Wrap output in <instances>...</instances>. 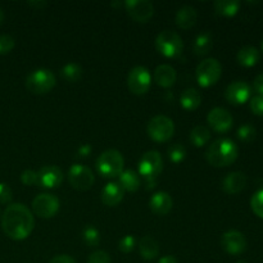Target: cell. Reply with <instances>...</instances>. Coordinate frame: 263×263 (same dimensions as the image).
<instances>
[{"label": "cell", "instance_id": "cell-1", "mask_svg": "<svg viewBox=\"0 0 263 263\" xmlns=\"http://www.w3.org/2000/svg\"><path fill=\"white\" fill-rule=\"evenodd\" d=\"M35 218L32 212L22 203H13L5 208L2 216V229L8 238L23 240L32 233Z\"/></svg>", "mask_w": 263, "mask_h": 263}, {"label": "cell", "instance_id": "cell-2", "mask_svg": "<svg viewBox=\"0 0 263 263\" xmlns=\"http://www.w3.org/2000/svg\"><path fill=\"white\" fill-rule=\"evenodd\" d=\"M239 156L236 144L230 139H217L207 149L205 158L213 167H226L233 164Z\"/></svg>", "mask_w": 263, "mask_h": 263}, {"label": "cell", "instance_id": "cell-3", "mask_svg": "<svg viewBox=\"0 0 263 263\" xmlns=\"http://www.w3.org/2000/svg\"><path fill=\"white\" fill-rule=\"evenodd\" d=\"M123 159L121 152L117 149H108L103 152L97 159V170L103 177H117L123 172Z\"/></svg>", "mask_w": 263, "mask_h": 263}, {"label": "cell", "instance_id": "cell-4", "mask_svg": "<svg viewBox=\"0 0 263 263\" xmlns=\"http://www.w3.org/2000/svg\"><path fill=\"white\" fill-rule=\"evenodd\" d=\"M163 170V159L159 152L149 151L141 157L139 162V172L145 177L149 187L156 186V179Z\"/></svg>", "mask_w": 263, "mask_h": 263}, {"label": "cell", "instance_id": "cell-5", "mask_svg": "<svg viewBox=\"0 0 263 263\" xmlns=\"http://www.w3.org/2000/svg\"><path fill=\"white\" fill-rule=\"evenodd\" d=\"M55 82L57 79L50 69H35L26 79V89L32 94H46L53 90Z\"/></svg>", "mask_w": 263, "mask_h": 263}, {"label": "cell", "instance_id": "cell-6", "mask_svg": "<svg viewBox=\"0 0 263 263\" xmlns=\"http://www.w3.org/2000/svg\"><path fill=\"white\" fill-rule=\"evenodd\" d=\"M222 73L221 63L215 58H207L198 64L195 69L198 84L202 87H210L217 84Z\"/></svg>", "mask_w": 263, "mask_h": 263}, {"label": "cell", "instance_id": "cell-7", "mask_svg": "<svg viewBox=\"0 0 263 263\" xmlns=\"http://www.w3.org/2000/svg\"><path fill=\"white\" fill-rule=\"evenodd\" d=\"M156 49L167 58H176L182 53V39L174 31H162L156 39Z\"/></svg>", "mask_w": 263, "mask_h": 263}, {"label": "cell", "instance_id": "cell-8", "mask_svg": "<svg viewBox=\"0 0 263 263\" xmlns=\"http://www.w3.org/2000/svg\"><path fill=\"white\" fill-rule=\"evenodd\" d=\"M148 135L157 143L168 141L175 134V123L167 116H156L148 123Z\"/></svg>", "mask_w": 263, "mask_h": 263}, {"label": "cell", "instance_id": "cell-9", "mask_svg": "<svg viewBox=\"0 0 263 263\" xmlns=\"http://www.w3.org/2000/svg\"><path fill=\"white\" fill-rule=\"evenodd\" d=\"M68 181L72 187L80 192L91 189L95 182L94 174L91 170L82 164H72L68 170Z\"/></svg>", "mask_w": 263, "mask_h": 263}, {"label": "cell", "instance_id": "cell-10", "mask_svg": "<svg viewBox=\"0 0 263 263\" xmlns=\"http://www.w3.org/2000/svg\"><path fill=\"white\" fill-rule=\"evenodd\" d=\"M152 84L151 72L143 66L134 67L127 76V86L133 94L143 95L149 90Z\"/></svg>", "mask_w": 263, "mask_h": 263}, {"label": "cell", "instance_id": "cell-11", "mask_svg": "<svg viewBox=\"0 0 263 263\" xmlns=\"http://www.w3.org/2000/svg\"><path fill=\"white\" fill-rule=\"evenodd\" d=\"M61 207V202L58 198L53 194L37 195L32 200V211L36 216L40 218H51L57 215Z\"/></svg>", "mask_w": 263, "mask_h": 263}, {"label": "cell", "instance_id": "cell-12", "mask_svg": "<svg viewBox=\"0 0 263 263\" xmlns=\"http://www.w3.org/2000/svg\"><path fill=\"white\" fill-rule=\"evenodd\" d=\"M125 7L128 15L136 22H148L154 14L153 4L148 0H127Z\"/></svg>", "mask_w": 263, "mask_h": 263}, {"label": "cell", "instance_id": "cell-13", "mask_svg": "<svg viewBox=\"0 0 263 263\" xmlns=\"http://www.w3.org/2000/svg\"><path fill=\"white\" fill-rule=\"evenodd\" d=\"M207 121L211 127L217 133H226L233 127V116L225 108H213L207 116Z\"/></svg>", "mask_w": 263, "mask_h": 263}, {"label": "cell", "instance_id": "cell-14", "mask_svg": "<svg viewBox=\"0 0 263 263\" xmlns=\"http://www.w3.org/2000/svg\"><path fill=\"white\" fill-rule=\"evenodd\" d=\"M221 244H222V248L229 254H233V256L241 254L247 249L246 236L240 231L236 230H230L223 234L222 239H221Z\"/></svg>", "mask_w": 263, "mask_h": 263}, {"label": "cell", "instance_id": "cell-15", "mask_svg": "<svg viewBox=\"0 0 263 263\" xmlns=\"http://www.w3.org/2000/svg\"><path fill=\"white\" fill-rule=\"evenodd\" d=\"M63 182V172L57 166H44L37 171V184L46 189L61 186Z\"/></svg>", "mask_w": 263, "mask_h": 263}, {"label": "cell", "instance_id": "cell-16", "mask_svg": "<svg viewBox=\"0 0 263 263\" xmlns=\"http://www.w3.org/2000/svg\"><path fill=\"white\" fill-rule=\"evenodd\" d=\"M251 97V86L246 81H234L228 86L225 98L234 105L244 104Z\"/></svg>", "mask_w": 263, "mask_h": 263}, {"label": "cell", "instance_id": "cell-17", "mask_svg": "<svg viewBox=\"0 0 263 263\" xmlns=\"http://www.w3.org/2000/svg\"><path fill=\"white\" fill-rule=\"evenodd\" d=\"M149 207H151L152 212L156 213L157 216H166L174 207V200L168 193L158 192L152 195L151 200H149Z\"/></svg>", "mask_w": 263, "mask_h": 263}, {"label": "cell", "instance_id": "cell-18", "mask_svg": "<svg viewBox=\"0 0 263 263\" xmlns=\"http://www.w3.org/2000/svg\"><path fill=\"white\" fill-rule=\"evenodd\" d=\"M123 195H125V192L118 182H109L103 187L100 199H102L103 204L108 205V207H115L123 199Z\"/></svg>", "mask_w": 263, "mask_h": 263}, {"label": "cell", "instance_id": "cell-19", "mask_svg": "<svg viewBox=\"0 0 263 263\" xmlns=\"http://www.w3.org/2000/svg\"><path fill=\"white\" fill-rule=\"evenodd\" d=\"M247 185V176L243 172H231L223 179L222 189L228 194H239Z\"/></svg>", "mask_w": 263, "mask_h": 263}, {"label": "cell", "instance_id": "cell-20", "mask_svg": "<svg viewBox=\"0 0 263 263\" xmlns=\"http://www.w3.org/2000/svg\"><path fill=\"white\" fill-rule=\"evenodd\" d=\"M197 9L192 5H184V7L180 8L176 13V17H175L177 27L182 28V30H190L197 23Z\"/></svg>", "mask_w": 263, "mask_h": 263}, {"label": "cell", "instance_id": "cell-21", "mask_svg": "<svg viewBox=\"0 0 263 263\" xmlns=\"http://www.w3.org/2000/svg\"><path fill=\"white\" fill-rule=\"evenodd\" d=\"M154 81L158 86L168 89L176 82V71L168 64H161L154 71Z\"/></svg>", "mask_w": 263, "mask_h": 263}, {"label": "cell", "instance_id": "cell-22", "mask_svg": "<svg viewBox=\"0 0 263 263\" xmlns=\"http://www.w3.org/2000/svg\"><path fill=\"white\" fill-rule=\"evenodd\" d=\"M139 253L146 261L157 258L159 254V246L156 239L151 235H145L139 241Z\"/></svg>", "mask_w": 263, "mask_h": 263}, {"label": "cell", "instance_id": "cell-23", "mask_svg": "<svg viewBox=\"0 0 263 263\" xmlns=\"http://www.w3.org/2000/svg\"><path fill=\"white\" fill-rule=\"evenodd\" d=\"M238 63L243 67H253L259 61V51L254 46H244L238 51Z\"/></svg>", "mask_w": 263, "mask_h": 263}, {"label": "cell", "instance_id": "cell-24", "mask_svg": "<svg viewBox=\"0 0 263 263\" xmlns=\"http://www.w3.org/2000/svg\"><path fill=\"white\" fill-rule=\"evenodd\" d=\"M118 184L123 189V192L135 193L140 187V177L133 170H126L120 175Z\"/></svg>", "mask_w": 263, "mask_h": 263}, {"label": "cell", "instance_id": "cell-25", "mask_svg": "<svg viewBox=\"0 0 263 263\" xmlns=\"http://www.w3.org/2000/svg\"><path fill=\"white\" fill-rule=\"evenodd\" d=\"M213 8L215 12L222 17H233L239 12L240 3L238 0H216Z\"/></svg>", "mask_w": 263, "mask_h": 263}, {"label": "cell", "instance_id": "cell-26", "mask_svg": "<svg viewBox=\"0 0 263 263\" xmlns=\"http://www.w3.org/2000/svg\"><path fill=\"white\" fill-rule=\"evenodd\" d=\"M200 103H202V97H200L199 91L193 87L185 90L180 98V104L186 110H195L199 107Z\"/></svg>", "mask_w": 263, "mask_h": 263}, {"label": "cell", "instance_id": "cell-27", "mask_svg": "<svg viewBox=\"0 0 263 263\" xmlns=\"http://www.w3.org/2000/svg\"><path fill=\"white\" fill-rule=\"evenodd\" d=\"M213 46V39L211 36L210 32L200 33L197 36L194 44H193V51H194L195 55H205L211 51Z\"/></svg>", "mask_w": 263, "mask_h": 263}, {"label": "cell", "instance_id": "cell-28", "mask_svg": "<svg viewBox=\"0 0 263 263\" xmlns=\"http://www.w3.org/2000/svg\"><path fill=\"white\" fill-rule=\"evenodd\" d=\"M211 139V133L205 126L198 125L190 133V141L194 144L195 146L200 148V146L205 145V144L210 141Z\"/></svg>", "mask_w": 263, "mask_h": 263}, {"label": "cell", "instance_id": "cell-29", "mask_svg": "<svg viewBox=\"0 0 263 263\" xmlns=\"http://www.w3.org/2000/svg\"><path fill=\"white\" fill-rule=\"evenodd\" d=\"M61 76L67 82H76L81 79L82 76V67L77 63H67L61 69Z\"/></svg>", "mask_w": 263, "mask_h": 263}, {"label": "cell", "instance_id": "cell-30", "mask_svg": "<svg viewBox=\"0 0 263 263\" xmlns=\"http://www.w3.org/2000/svg\"><path fill=\"white\" fill-rule=\"evenodd\" d=\"M82 240L85 244L90 247H97L100 243V233L97 228H94L92 225L85 226L84 230L81 233Z\"/></svg>", "mask_w": 263, "mask_h": 263}, {"label": "cell", "instance_id": "cell-31", "mask_svg": "<svg viewBox=\"0 0 263 263\" xmlns=\"http://www.w3.org/2000/svg\"><path fill=\"white\" fill-rule=\"evenodd\" d=\"M167 154H168L170 161H171L172 163L177 164L185 159V157H186V149H185V146L181 145V144H174V145H171L168 148Z\"/></svg>", "mask_w": 263, "mask_h": 263}, {"label": "cell", "instance_id": "cell-32", "mask_svg": "<svg viewBox=\"0 0 263 263\" xmlns=\"http://www.w3.org/2000/svg\"><path fill=\"white\" fill-rule=\"evenodd\" d=\"M256 136L257 130L254 128V126L249 125V123L240 126V127L238 128V138L240 139L241 141H244V143H251V141H253L254 139H256Z\"/></svg>", "mask_w": 263, "mask_h": 263}, {"label": "cell", "instance_id": "cell-33", "mask_svg": "<svg viewBox=\"0 0 263 263\" xmlns=\"http://www.w3.org/2000/svg\"><path fill=\"white\" fill-rule=\"evenodd\" d=\"M251 207L259 218H263V189L254 193L251 200Z\"/></svg>", "mask_w": 263, "mask_h": 263}, {"label": "cell", "instance_id": "cell-34", "mask_svg": "<svg viewBox=\"0 0 263 263\" xmlns=\"http://www.w3.org/2000/svg\"><path fill=\"white\" fill-rule=\"evenodd\" d=\"M15 45L14 39L10 35H0V55L10 53Z\"/></svg>", "mask_w": 263, "mask_h": 263}, {"label": "cell", "instance_id": "cell-35", "mask_svg": "<svg viewBox=\"0 0 263 263\" xmlns=\"http://www.w3.org/2000/svg\"><path fill=\"white\" fill-rule=\"evenodd\" d=\"M87 263H112V259L107 252L95 251L89 256Z\"/></svg>", "mask_w": 263, "mask_h": 263}, {"label": "cell", "instance_id": "cell-36", "mask_svg": "<svg viewBox=\"0 0 263 263\" xmlns=\"http://www.w3.org/2000/svg\"><path fill=\"white\" fill-rule=\"evenodd\" d=\"M135 246H136V241L133 235L123 236V238L120 240V244H118L120 251L123 252V253H130V252H133L134 248H135Z\"/></svg>", "mask_w": 263, "mask_h": 263}, {"label": "cell", "instance_id": "cell-37", "mask_svg": "<svg viewBox=\"0 0 263 263\" xmlns=\"http://www.w3.org/2000/svg\"><path fill=\"white\" fill-rule=\"evenodd\" d=\"M21 181L27 185V186L36 185L37 184V172L33 171V170H25L21 174Z\"/></svg>", "mask_w": 263, "mask_h": 263}, {"label": "cell", "instance_id": "cell-38", "mask_svg": "<svg viewBox=\"0 0 263 263\" xmlns=\"http://www.w3.org/2000/svg\"><path fill=\"white\" fill-rule=\"evenodd\" d=\"M13 199V192L10 186L5 182H0V203L3 204H8L12 202Z\"/></svg>", "mask_w": 263, "mask_h": 263}, {"label": "cell", "instance_id": "cell-39", "mask_svg": "<svg viewBox=\"0 0 263 263\" xmlns=\"http://www.w3.org/2000/svg\"><path fill=\"white\" fill-rule=\"evenodd\" d=\"M251 110L257 116H263V97L257 95V97L252 98L251 103H249Z\"/></svg>", "mask_w": 263, "mask_h": 263}, {"label": "cell", "instance_id": "cell-40", "mask_svg": "<svg viewBox=\"0 0 263 263\" xmlns=\"http://www.w3.org/2000/svg\"><path fill=\"white\" fill-rule=\"evenodd\" d=\"M49 263H76V261L71 256H68V254H59V256L51 258Z\"/></svg>", "mask_w": 263, "mask_h": 263}, {"label": "cell", "instance_id": "cell-41", "mask_svg": "<svg viewBox=\"0 0 263 263\" xmlns=\"http://www.w3.org/2000/svg\"><path fill=\"white\" fill-rule=\"evenodd\" d=\"M253 86H254V90H256V91L258 92V95H261V97H263V73L258 74V76H257L256 79H254Z\"/></svg>", "mask_w": 263, "mask_h": 263}, {"label": "cell", "instance_id": "cell-42", "mask_svg": "<svg viewBox=\"0 0 263 263\" xmlns=\"http://www.w3.org/2000/svg\"><path fill=\"white\" fill-rule=\"evenodd\" d=\"M90 152H91V146H90L89 144H85V145L80 146V149H79V156L86 157L87 154H90Z\"/></svg>", "mask_w": 263, "mask_h": 263}, {"label": "cell", "instance_id": "cell-43", "mask_svg": "<svg viewBox=\"0 0 263 263\" xmlns=\"http://www.w3.org/2000/svg\"><path fill=\"white\" fill-rule=\"evenodd\" d=\"M158 263H177V259L174 256H164L159 259Z\"/></svg>", "mask_w": 263, "mask_h": 263}, {"label": "cell", "instance_id": "cell-44", "mask_svg": "<svg viewBox=\"0 0 263 263\" xmlns=\"http://www.w3.org/2000/svg\"><path fill=\"white\" fill-rule=\"evenodd\" d=\"M28 4H30L31 7H33V5H35V7H37L39 9H41V8L45 7L46 3L45 2H31V3H28Z\"/></svg>", "mask_w": 263, "mask_h": 263}, {"label": "cell", "instance_id": "cell-45", "mask_svg": "<svg viewBox=\"0 0 263 263\" xmlns=\"http://www.w3.org/2000/svg\"><path fill=\"white\" fill-rule=\"evenodd\" d=\"M3 21H4V12H3L2 7H0V25L3 23Z\"/></svg>", "mask_w": 263, "mask_h": 263}, {"label": "cell", "instance_id": "cell-46", "mask_svg": "<svg viewBox=\"0 0 263 263\" xmlns=\"http://www.w3.org/2000/svg\"><path fill=\"white\" fill-rule=\"evenodd\" d=\"M236 263H247V262H244V261H239V262H236Z\"/></svg>", "mask_w": 263, "mask_h": 263}, {"label": "cell", "instance_id": "cell-47", "mask_svg": "<svg viewBox=\"0 0 263 263\" xmlns=\"http://www.w3.org/2000/svg\"><path fill=\"white\" fill-rule=\"evenodd\" d=\"M262 50H263V43H262Z\"/></svg>", "mask_w": 263, "mask_h": 263}]
</instances>
